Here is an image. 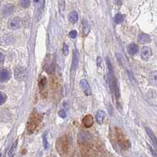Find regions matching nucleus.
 <instances>
[{"label":"nucleus","instance_id":"obj_28","mask_svg":"<svg viewBox=\"0 0 157 157\" xmlns=\"http://www.w3.org/2000/svg\"><path fill=\"white\" fill-rule=\"evenodd\" d=\"M59 115L61 118H66V111H64V109H62L59 111Z\"/></svg>","mask_w":157,"mask_h":157},{"label":"nucleus","instance_id":"obj_37","mask_svg":"<svg viewBox=\"0 0 157 157\" xmlns=\"http://www.w3.org/2000/svg\"><path fill=\"white\" fill-rule=\"evenodd\" d=\"M0 157H1V153H0Z\"/></svg>","mask_w":157,"mask_h":157},{"label":"nucleus","instance_id":"obj_32","mask_svg":"<svg viewBox=\"0 0 157 157\" xmlns=\"http://www.w3.org/2000/svg\"><path fill=\"white\" fill-rule=\"evenodd\" d=\"M4 59H5V56L2 52H0V65L3 64V61H4Z\"/></svg>","mask_w":157,"mask_h":157},{"label":"nucleus","instance_id":"obj_12","mask_svg":"<svg viewBox=\"0 0 157 157\" xmlns=\"http://www.w3.org/2000/svg\"><path fill=\"white\" fill-rule=\"evenodd\" d=\"M82 122L84 124V126L86 127V128H89L91 126H93V123H94V119H93V117L92 115H85L84 117V118L82 119Z\"/></svg>","mask_w":157,"mask_h":157},{"label":"nucleus","instance_id":"obj_24","mask_svg":"<svg viewBox=\"0 0 157 157\" xmlns=\"http://www.w3.org/2000/svg\"><path fill=\"white\" fill-rule=\"evenodd\" d=\"M156 71L151 73L150 77H149V81H150V83H151V84H154V85L156 84Z\"/></svg>","mask_w":157,"mask_h":157},{"label":"nucleus","instance_id":"obj_21","mask_svg":"<svg viewBox=\"0 0 157 157\" xmlns=\"http://www.w3.org/2000/svg\"><path fill=\"white\" fill-rule=\"evenodd\" d=\"M17 140H15V142L13 144V145H12L11 149L9 151V154H8V157H13L14 155V152H15V150H16V148H17Z\"/></svg>","mask_w":157,"mask_h":157},{"label":"nucleus","instance_id":"obj_4","mask_svg":"<svg viewBox=\"0 0 157 157\" xmlns=\"http://www.w3.org/2000/svg\"><path fill=\"white\" fill-rule=\"evenodd\" d=\"M115 130L116 131V134H117V138H118V145L120 146H122V148L128 149L129 147V145H130L129 140L125 138V136L122 133V132H121L119 129H117V128H115Z\"/></svg>","mask_w":157,"mask_h":157},{"label":"nucleus","instance_id":"obj_13","mask_svg":"<svg viewBox=\"0 0 157 157\" xmlns=\"http://www.w3.org/2000/svg\"><path fill=\"white\" fill-rule=\"evenodd\" d=\"M145 130H146V132H147V133H148V135H149V137L150 138V139L151 140V141H152L153 144H154L155 147H156L157 139H156V135H155L154 132H153V131H152L150 128H149V127H146Z\"/></svg>","mask_w":157,"mask_h":157},{"label":"nucleus","instance_id":"obj_33","mask_svg":"<svg viewBox=\"0 0 157 157\" xmlns=\"http://www.w3.org/2000/svg\"><path fill=\"white\" fill-rule=\"evenodd\" d=\"M101 64H102L101 58L100 57H98V58H97V66H100Z\"/></svg>","mask_w":157,"mask_h":157},{"label":"nucleus","instance_id":"obj_36","mask_svg":"<svg viewBox=\"0 0 157 157\" xmlns=\"http://www.w3.org/2000/svg\"><path fill=\"white\" fill-rule=\"evenodd\" d=\"M141 157H147V156H141Z\"/></svg>","mask_w":157,"mask_h":157},{"label":"nucleus","instance_id":"obj_2","mask_svg":"<svg viewBox=\"0 0 157 157\" xmlns=\"http://www.w3.org/2000/svg\"><path fill=\"white\" fill-rule=\"evenodd\" d=\"M68 148H69V143L66 136H62L59 138L56 141V149L59 155L63 156L64 155L67 153Z\"/></svg>","mask_w":157,"mask_h":157},{"label":"nucleus","instance_id":"obj_7","mask_svg":"<svg viewBox=\"0 0 157 157\" xmlns=\"http://www.w3.org/2000/svg\"><path fill=\"white\" fill-rule=\"evenodd\" d=\"M152 55V50L149 47H144L141 49V59L144 61H149Z\"/></svg>","mask_w":157,"mask_h":157},{"label":"nucleus","instance_id":"obj_15","mask_svg":"<svg viewBox=\"0 0 157 157\" xmlns=\"http://www.w3.org/2000/svg\"><path fill=\"white\" fill-rule=\"evenodd\" d=\"M127 50H128V52H129V55H133L135 54L138 53V50H139V48H138V45L134 44H129V46H128Z\"/></svg>","mask_w":157,"mask_h":157},{"label":"nucleus","instance_id":"obj_18","mask_svg":"<svg viewBox=\"0 0 157 157\" xmlns=\"http://www.w3.org/2000/svg\"><path fill=\"white\" fill-rule=\"evenodd\" d=\"M78 54L77 51L74 50L73 55V62H72V70H75L77 68V65H78Z\"/></svg>","mask_w":157,"mask_h":157},{"label":"nucleus","instance_id":"obj_17","mask_svg":"<svg viewBox=\"0 0 157 157\" xmlns=\"http://www.w3.org/2000/svg\"><path fill=\"white\" fill-rule=\"evenodd\" d=\"M68 19L71 23H76L78 20V14L77 11L70 12L68 16Z\"/></svg>","mask_w":157,"mask_h":157},{"label":"nucleus","instance_id":"obj_6","mask_svg":"<svg viewBox=\"0 0 157 157\" xmlns=\"http://www.w3.org/2000/svg\"><path fill=\"white\" fill-rule=\"evenodd\" d=\"M9 28L12 30H16L21 27V19L19 17H14L8 23Z\"/></svg>","mask_w":157,"mask_h":157},{"label":"nucleus","instance_id":"obj_16","mask_svg":"<svg viewBox=\"0 0 157 157\" xmlns=\"http://www.w3.org/2000/svg\"><path fill=\"white\" fill-rule=\"evenodd\" d=\"M105 116H106V114H105L104 111H101V110L98 111L97 113H96V122L100 125H101V124L103 123V122H104Z\"/></svg>","mask_w":157,"mask_h":157},{"label":"nucleus","instance_id":"obj_5","mask_svg":"<svg viewBox=\"0 0 157 157\" xmlns=\"http://www.w3.org/2000/svg\"><path fill=\"white\" fill-rule=\"evenodd\" d=\"M14 76H15V78L17 80L18 82H22L24 81L26 77V71L24 67L19 66L15 69L14 71Z\"/></svg>","mask_w":157,"mask_h":157},{"label":"nucleus","instance_id":"obj_8","mask_svg":"<svg viewBox=\"0 0 157 157\" xmlns=\"http://www.w3.org/2000/svg\"><path fill=\"white\" fill-rule=\"evenodd\" d=\"M11 77V73L6 69H3L0 70V82H6L10 80Z\"/></svg>","mask_w":157,"mask_h":157},{"label":"nucleus","instance_id":"obj_26","mask_svg":"<svg viewBox=\"0 0 157 157\" xmlns=\"http://www.w3.org/2000/svg\"><path fill=\"white\" fill-rule=\"evenodd\" d=\"M43 145H44V148L45 149H48V139H47V133L44 134V137H43Z\"/></svg>","mask_w":157,"mask_h":157},{"label":"nucleus","instance_id":"obj_31","mask_svg":"<svg viewBox=\"0 0 157 157\" xmlns=\"http://www.w3.org/2000/svg\"><path fill=\"white\" fill-rule=\"evenodd\" d=\"M149 145V149H150V151H151L152 156H153L154 157H156V156H157V155H156V151L155 149H152V148H151V146H150L149 145Z\"/></svg>","mask_w":157,"mask_h":157},{"label":"nucleus","instance_id":"obj_1","mask_svg":"<svg viewBox=\"0 0 157 157\" xmlns=\"http://www.w3.org/2000/svg\"><path fill=\"white\" fill-rule=\"evenodd\" d=\"M40 121H41V117L39 113H37V111H33L27 123V130L29 133H33L36 130L37 126L39 125Z\"/></svg>","mask_w":157,"mask_h":157},{"label":"nucleus","instance_id":"obj_35","mask_svg":"<svg viewBox=\"0 0 157 157\" xmlns=\"http://www.w3.org/2000/svg\"><path fill=\"white\" fill-rule=\"evenodd\" d=\"M34 1H35L36 3H38V2H39V0H34Z\"/></svg>","mask_w":157,"mask_h":157},{"label":"nucleus","instance_id":"obj_3","mask_svg":"<svg viewBox=\"0 0 157 157\" xmlns=\"http://www.w3.org/2000/svg\"><path fill=\"white\" fill-rule=\"evenodd\" d=\"M110 77H111L110 78V86H111V89L112 90L113 94L115 96V98L118 100L120 97V91H119L118 82L114 75H110Z\"/></svg>","mask_w":157,"mask_h":157},{"label":"nucleus","instance_id":"obj_23","mask_svg":"<svg viewBox=\"0 0 157 157\" xmlns=\"http://www.w3.org/2000/svg\"><path fill=\"white\" fill-rule=\"evenodd\" d=\"M124 21V16L121 14H117L115 17V21L117 24H121Z\"/></svg>","mask_w":157,"mask_h":157},{"label":"nucleus","instance_id":"obj_20","mask_svg":"<svg viewBox=\"0 0 157 157\" xmlns=\"http://www.w3.org/2000/svg\"><path fill=\"white\" fill-rule=\"evenodd\" d=\"M106 62H107V68H108V71H109V74L110 75H114V68H113V66L111 64V62L108 57L106 58Z\"/></svg>","mask_w":157,"mask_h":157},{"label":"nucleus","instance_id":"obj_11","mask_svg":"<svg viewBox=\"0 0 157 157\" xmlns=\"http://www.w3.org/2000/svg\"><path fill=\"white\" fill-rule=\"evenodd\" d=\"M138 43H140L141 44H145L151 42V37H149L148 34L140 33L138 35Z\"/></svg>","mask_w":157,"mask_h":157},{"label":"nucleus","instance_id":"obj_9","mask_svg":"<svg viewBox=\"0 0 157 157\" xmlns=\"http://www.w3.org/2000/svg\"><path fill=\"white\" fill-rule=\"evenodd\" d=\"M39 89L40 90V93L44 96H46L47 94L45 93V91L47 93V79L45 77H42L39 81Z\"/></svg>","mask_w":157,"mask_h":157},{"label":"nucleus","instance_id":"obj_34","mask_svg":"<svg viewBox=\"0 0 157 157\" xmlns=\"http://www.w3.org/2000/svg\"><path fill=\"white\" fill-rule=\"evenodd\" d=\"M115 3H117L118 5H120V4H122V0H115Z\"/></svg>","mask_w":157,"mask_h":157},{"label":"nucleus","instance_id":"obj_10","mask_svg":"<svg viewBox=\"0 0 157 157\" xmlns=\"http://www.w3.org/2000/svg\"><path fill=\"white\" fill-rule=\"evenodd\" d=\"M80 86L82 88V89L84 91V93L87 95H91V89H90L89 84L87 82L86 79H82L80 82Z\"/></svg>","mask_w":157,"mask_h":157},{"label":"nucleus","instance_id":"obj_14","mask_svg":"<svg viewBox=\"0 0 157 157\" xmlns=\"http://www.w3.org/2000/svg\"><path fill=\"white\" fill-rule=\"evenodd\" d=\"M14 11V6H13V5L9 4V5H6V6L4 7V9H3V15H4L5 17H7V16L11 15Z\"/></svg>","mask_w":157,"mask_h":157},{"label":"nucleus","instance_id":"obj_27","mask_svg":"<svg viewBox=\"0 0 157 157\" xmlns=\"http://www.w3.org/2000/svg\"><path fill=\"white\" fill-rule=\"evenodd\" d=\"M6 100V95L3 92H0V105L3 104Z\"/></svg>","mask_w":157,"mask_h":157},{"label":"nucleus","instance_id":"obj_29","mask_svg":"<svg viewBox=\"0 0 157 157\" xmlns=\"http://www.w3.org/2000/svg\"><path fill=\"white\" fill-rule=\"evenodd\" d=\"M77 31H75V30H73V31L70 32V33H69V37H70V38H73V39H74V38L77 37Z\"/></svg>","mask_w":157,"mask_h":157},{"label":"nucleus","instance_id":"obj_30","mask_svg":"<svg viewBox=\"0 0 157 157\" xmlns=\"http://www.w3.org/2000/svg\"><path fill=\"white\" fill-rule=\"evenodd\" d=\"M63 54L65 55H67L69 54V48H68V46L66 44L63 45Z\"/></svg>","mask_w":157,"mask_h":157},{"label":"nucleus","instance_id":"obj_22","mask_svg":"<svg viewBox=\"0 0 157 157\" xmlns=\"http://www.w3.org/2000/svg\"><path fill=\"white\" fill-rule=\"evenodd\" d=\"M44 70H46L48 73H51V72H53L55 68H54L53 64H52L51 62H49V63H46V64H45Z\"/></svg>","mask_w":157,"mask_h":157},{"label":"nucleus","instance_id":"obj_19","mask_svg":"<svg viewBox=\"0 0 157 157\" xmlns=\"http://www.w3.org/2000/svg\"><path fill=\"white\" fill-rule=\"evenodd\" d=\"M82 31L83 33L84 34V36H87L88 34L89 33L90 28L89 25L88 24L87 21L86 20H82Z\"/></svg>","mask_w":157,"mask_h":157},{"label":"nucleus","instance_id":"obj_25","mask_svg":"<svg viewBox=\"0 0 157 157\" xmlns=\"http://www.w3.org/2000/svg\"><path fill=\"white\" fill-rule=\"evenodd\" d=\"M30 0H20V5L23 8H28L30 6Z\"/></svg>","mask_w":157,"mask_h":157}]
</instances>
